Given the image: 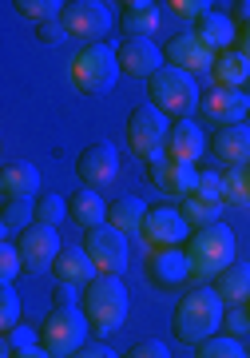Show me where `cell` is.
Returning a JSON list of instances; mask_svg holds the SVG:
<instances>
[{
  "mask_svg": "<svg viewBox=\"0 0 250 358\" xmlns=\"http://www.w3.org/2000/svg\"><path fill=\"white\" fill-rule=\"evenodd\" d=\"M16 13L24 16V20L48 24V20H60V16H64V4H56V0H20V4H16Z\"/></svg>",
  "mask_w": 250,
  "mask_h": 358,
  "instance_id": "obj_32",
  "label": "cell"
},
{
  "mask_svg": "<svg viewBox=\"0 0 250 358\" xmlns=\"http://www.w3.org/2000/svg\"><path fill=\"white\" fill-rule=\"evenodd\" d=\"M119 24H124V32L131 40L151 36L159 28V4H151V0H127V4H119Z\"/></svg>",
  "mask_w": 250,
  "mask_h": 358,
  "instance_id": "obj_23",
  "label": "cell"
},
{
  "mask_svg": "<svg viewBox=\"0 0 250 358\" xmlns=\"http://www.w3.org/2000/svg\"><path fill=\"white\" fill-rule=\"evenodd\" d=\"M187 259H191V275L195 279H214L235 263V231L226 223L214 227H199L187 239Z\"/></svg>",
  "mask_w": 250,
  "mask_h": 358,
  "instance_id": "obj_3",
  "label": "cell"
},
{
  "mask_svg": "<svg viewBox=\"0 0 250 358\" xmlns=\"http://www.w3.org/2000/svg\"><path fill=\"white\" fill-rule=\"evenodd\" d=\"M52 307H75V294H72L68 282H60V287L52 291Z\"/></svg>",
  "mask_w": 250,
  "mask_h": 358,
  "instance_id": "obj_43",
  "label": "cell"
},
{
  "mask_svg": "<svg viewBox=\"0 0 250 358\" xmlns=\"http://www.w3.org/2000/svg\"><path fill=\"white\" fill-rule=\"evenodd\" d=\"M183 235H187V219L175 207H151L143 227H139V239L147 247V255L151 251H175L183 243Z\"/></svg>",
  "mask_w": 250,
  "mask_h": 358,
  "instance_id": "obj_10",
  "label": "cell"
},
{
  "mask_svg": "<svg viewBox=\"0 0 250 358\" xmlns=\"http://www.w3.org/2000/svg\"><path fill=\"white\" fill-rule=\"evenodd\" d=\"M226 310H223V294L211 291V287H195V291H187L183 299H179L175 315H171V331L183 338V343H207V338H214L219 334V327H223Z\"/></svg>",
  "mask_w": 250,
  "mask_h": 358,
  "instance_id": "obj_1",
  "label": "cell"
},
{
  "mask_svg": "<svg viewBox=\"0 0 250 358\" xmlns=\"http://www.w3.org/2000/svg\"><path fill=\"white\" fill-rule=\"evenodd\" d=\"M143 219H147V207H143L139 195H124L119 203L108 207V223H112L115 231H124V235H139Z\"/></svg>",
  "mask_w": 250,
  "mask_h": 358,
  "instance_id": "obj_27",
  "label": "cell"
},
{
  "mask_svg": "<svg viewBox=\"0 0 250 358\" xmlns=\"http://www.w3.org/2000/svg\"><path fill=\"white\" fill-rule=\"evenodd\" d=\"M84 251L100 267V275H124L127 271V235L115 231L112 223L84 231Z\"/></svg>",
  "mask_w": 250,
  "mask_h": 358,
  "instance_id": "obj_9",
  "label": "cell"
},
{
  "mask_svg": "<svg viewBox=\"0 0 250 358\" xmlns=\"http://www.w3.org/2000/svg\"><path fill=\"white\" fill-rule=\"evenodd\" d=\"M20 327V294L13 291V282H4V291H0V331L13 334Z\"/></svg>",
  "mask_w": 250,
  "mask_h": 358,
  "instance_id": "obj_33",
  "label": "cell"
},
{
  "mask_svg": "<svg viewBox=\"0 0 250 358\" xmlns=\"http://www.w3.org/2000/svg\"><path fill=\"white\" fill-rule=\"evenodd\" d=\"M4 343L13 346V350H32V346L40 343V334L32 331V327H24V322H20V327H16L13 334H4Z\"/></svg>",
  "mask_w": 250,
  "mask_h": 358,
  "instance_id": "obj_39",
  "label": "cell"
},
{
  "mask_svg": "<svg viewBox=\"0 0 250 358\" xmlns=\"http://www.w3.org/2000/svg\"><path fill=\"white\" fill-rule=\"evenodd\" d=\"M207 152V136L195 120H175L171 124V136H167V159H179V164H199V155Z\"/></svg>",
  "mask_w": 250,
  "mask_h": 358,
  "instance_id": "obj_18",
  "label": "cell"
},
{
  "mask_svg": "<svg viewBox=\"0 0 250 358\" xmlns=\"http://www.w3.org/2000/svg\"><path fill=\"white\" fill-rule=\"evenodd\" d=\"M68 215H72L84 231L103 227V223H108V203L100 199L96 187H80L75 195H68Z\"/></svg>",
  "mask_w": 250,
  "mask_h": 358,
  "instance_id": "obj_24",
  "label": "cell"
},
{
  "mask_svg": "<svg viewBox=\"0 0 250 358\" xmlns=\"http://www.w3.org/2000/svg\"><path fill=\"white\" fill-rule=\"evenodd\" d=\"M68 215V199L64 195H44V199H36V223H44V227H60V219Z\"/></svg>",
  "mask_w": 250,
  "mask_h": 358,
  "instance_id": "obj_34",
  "label": "cell"
},
{
  "mask_svg": "<svg viewBox=\"0 0 250 358\" xmlns=\"http://www.w3.org/2000/svg\"><path fill=\"white\" fill-rule=\"evenodd\" d=\"M0 223H4V231H28L32 223H36V207H32V199H13V203H4V211H0Z\"/></svg>",
  "mask_w": 250,
  "mask_h": 358,
  "instance_id": "obj_29",
  "label": "cell"
},
{
  "mask_svg": "<svg viewBox=\"0 0 250 358\" xmlns=\"http://www.w3.org/2000/svg\"><path fill=\"white\" fill-rule=\"evenodd\" d=\"M56 279L68 282V287H88V282L100 279V267L91 263L84 247H64L60 259H56Z\"/></svg>",
  "mask_w": 250,
  "mask_h": 358,
  "instance_id": "obj_22",
  "label": "cell"
},
{
  "mask_svg": "<svg viewBox=\"0 0 250 358\" xmlns=\"http://www.w3.org/2000/svg\"><path fill=\"white\" fill-rule=\"evenodd\" d=\"M163 56H167V64H171V68L187 72V76H195V72H211V68H214V52L207 48V44H203L195 32H191V36L167 40Z\"/></svg>",
  "mask_w": 250,
  "mask_h": 358,
  "instance_id": "obj_15",
  "label": "cell"
},
{
  "mask_svg": "<svg viewBox=\"0 0 250 358\" xmlns=\"http://www.w3.org/2000/svg\"><path fill=\"white\" fill-rule=\"evenodd\" d=\"M36 36L44 40V44H60L68 32H64V24L60 20H48V24H36Z\"/></svg>",
  "mask_w": 250,
  "mask_h": 358,
  "instance_id": "obj_42",
  "label": "cell"
},
{
  "mask_svg": "<svg viewBox=\"0 0 250 358\" xmlns=\"http://www.w3.org/2000/svg\"><path fill=\"white\" fill-rule=\"evenodd\" d=\"M223 203H250V183H247V167H226L223 176Z\"/></svg>",
  "mask_w": 250,
  "mask_h": 358,
  "instance_id": "obj_31",
  "label": "cell"
},
{
  "mask_svg": "<svg viewBox=\"0 0 250 358\" xmlns=\"http://www.w3.org/2000/svg\"><path fill=\"white\" fill-rule=\"evenodd\" d=\"M214 291L223 294L230 307H247L250 299V263H230L223 275H214Z\"/></svg>",
  "mask_w": 250,
  "mask_h": 358,
  "instance_id": "obj_26",
  "label": "cell"
},
{
  "mask_svg": "<svg viewBox=\"0 0 250 358\" xmlns=\"http://www.w3.org/2000/svg\"><path fill=\"white\" fill-rule=\"evenodd\" d=\"M147 279L151 287H163V291H175L183 287V279H191V259L187 251H151V263H147Z\"/></svg>",
  "mask_w": 250,
  "mask_h": 358,
  "instance_id": "obj_17",
  "label": "cell"
},
{
  "mask_svg": "<svg viewBox=\"0 0 250 358\" xmlns=\"http://www.w3.org/2000/svg\"><path fill=\"white\" fill-rule=\"evenodd\" d=\"M115 56H119V72L139 76V80H151L163 68V52L155 48L151 40H124V44L115 48Z\"/></svg>",
  "mask_w": 250,
  "mask_h": 358,
  "instance_id": "obj_16",
  "label": "cell"
},
{
  "mask_svg": "<svg viewBox=\"0 0 250 358\" xmlns=\"http://www.w3.org/2000/svg\"><path fill=\"white\" fill-rule=\"evenodd\" d=\"M167 8H171L175 16H183V20H203V16L211 13V4H207V0H171Z\"/></svg>",
  "mask_w": 250,
  "mask_h": 358,
  "instance_id": "obj_36",
  "label": "cell"
},
{
  "mask_svg": "<svg viewBox=\"0 0 250 358\" xmlns=\"http://www.w3.org/2000/svg\"><path fill=\"white\" fill-rule=\"evenodd\" d=\"M195 36H199L203 44L219 56V52H230L238 44V24L226 13H214V8H211L203 20H195Z\"/></svg>",
  "mask_w": 250,
  "mask_h": 358,
  "instance_id": "obj_21",
  "label": "cell"
},
{
  "mask_svg": "<svg viewBox=\"0 0 250 358\" xmlns=\"http://www.w3.org/2000/svg\"><path fill=\"white\" fill-rule=\"evenodd\" d=\"M247 183H250V167H247Z\"/></svg>",
  "mask_w": 250,
  "mask_h": 358,
  "instance_id": "obj_47",
  "label": "cell"
},
{
  "mask_svg": "<svg viewBox=\"0 0 250 358\" xmlns=\"http://www.w3.org/2000/svg\"><path fill=\"white\" fill-rule=\"evenodd\" d=\"M167 136H171V120L155 108V103H139L135 112L127 115V143L139 159H163L167 155Z\"/></svg>",
  "mask_w": 250,
  "mask_h": 358,
  "instance_id": "obj_7",
  "label": "cell"
},
{
  "mask_svg": "<svg viewBox=\"0 0 250 358\" xmlns=\"http://www.w3.org/2000/svg\"><path fill=\"white\" fill-rule=\"evenodd\" d=\"M88 331L91 322L84 315V307H52V315L40 322V346L52 358H68L88 343Z\"/></svg>",
  "mask_w": 250,
  "mask_h": 358,
  "instance_id": "obj_5",
  "label": "cell"
},
{
  "mask_svg": "<svg viewBox=\"0 0 250 358\" xmlns=\"http://www.w3.org/2000/svg\"><path fill=\"white\" fill-rule=\"evenodd\" d=\"M199 112L211 120V124H219V128H230V124H247L250 115V96L242 88H211L207 96H203Z\"/></svg>",
  "mask_w": 250,
  "mask_h": 358,
  "instance_id": "obj_12",
  "label": "cell"
},
{
  "mask_svg": "<svg viewBox=\"0 0 250 358\" xmlns=\"http://www.w3.org/2000/svg\"><path fill=\"white\" fill-rule=\"evenodd\" d=\"M199 195H211V199H223V176H214V171H203L199 176Z\"/></svg>",
  "mask_w": 250,
  "mask_h": 358,
  "instance_id": "obj_40",
  "label": "cell"
},
{
  "mask_svg": "<svg viewBox=\"0 0 250 358\" xmlns=\"http://www.w3.org/2000/svg\"><path fill=\"white\" fill-rule=\"evenodd\" d=\"M147 103H155L163 115H171V120H187L195 108H199V84L195 76L187 72H179V68L163 64L155 76L147 80Z\"/></svg>",
  "mask_w": 250,
  "mask_h": 358,
  "instance_id": "obj_4",
  "label": "cell"
},
{
  "mask_svg": "<svg viewBox=\"0 0 250 358\" xmlns=\"http://www.w3.org/2000/svg\"><path fill=\"white\" fill-rule=\"evenodd\" d=\"M199 358H250L242 338H230V334H214L207 343H199Z\"/></svg>",
  "mask_w": 250,
  "mask_h": 358,
  "instance_id": "obj_30",
  "label": "cell"
},
{
  "mask_svg": "<svg viewBox=\"0 0 250 358\" xmlns=\"http://www.w3.org/2000/svg\"><path fill=\"white\" fill-rule=\"evenodd\" d=\"M16 251H20V259H24V271H48L56 267V259H60V231L56 227H44V223H32L28 231H20L16 235Z\"/></svg>",
  "mask_w": 250,
  "mask_h": 358,
  "instance_id": "obj_11",
  "label": "cell"
},
{
  "mask_svg": "<svg viewBox=\"0 0 250 358\" xmlns=\"http://www.w3.org/2000/svg\"><path fill=\"white\" fill-rule=\"evenodd\" d=\"M199 167L195 164H179V159H155V164H147V179L159 187V192H167V195H183L187 199L195 187H199Z\"/></svg>",
  "mask_w": 250,
  "mask_h": 358,
  "instance_id": "obj_14",
  "label": "cell"
},
{
  "mask_svg": "<svg viewBox=\"0 0 250 358\" xmlns=\"http://www.w3.org/2000/svg\"><path fill=\"white\" fill-rule=\"evenodd\" d=\"M115 171H119V155H115L112 143H88L84 152H80V159H75V176H80V183L84 187H103V183H112Z\"/></svg>",
  "mask_w": 250,
  "mask_h": 358,
  "instance_id": "obj_13",
  "label": "cell"
},
{
  "mask_svg": "<svg viewBox=\"0 0 250 358\" xmlns=\"http://www.w3.org/2000/svg\"><path fill=\"white\" fill-rule=\"evenodd\" d=\"M68 358H119L112 350V346H103V343H84L75 355H68Z\"/></svg>",
  "mask_w": 250,
  "mask_h": 358,
  "instance_id": "obj_41",
  "label": "cell"
},
{
  "mask_svg": "<svg viewBox=\"0 0 250 358\" xmlns=\"http://www.w3.org/2000/svg\"><path fill=\"white\" fill-rule=\"evenodd\" d=\"M115 76H119V56L112 44H84L80 56L72 60V84L84 96H103L112 92Z\"/></svg>",
  "mask_w": 250,
  "mask_h": 358,
  "instance_id": "obj_6",
  "label": "cell"
},
{
  "mask_svg": "<svg viewBox=\"0 0 250 358\" xmlns=\"http://www.w3.org/2000/svg\"><path fill=\"white\" fill-rule=\"evenodd\" d=\"M20 271H24V259H20L16 243H4L0 247V275H4V282H13Z\"/></svg>",
  "mask_w": 250,
  "mask_h": 358,
  "instance_id": "obj_35",
  "label": "cell"
},
{
  "mask_svg": "<svg viewBox=\"0 0 250 358\" xmlns=\"http://www.w3.org/2000/svg\"><path fill=\"white\" fill-rule=\"evenodd\" d=\"M80 307L88 315L91 331L96 334H112L127 322V310H131V299H127V287L119 282V275H100L96 282H88V291L80 299Z\"/></svg>",
  "mask_w": 250,
  "mask_h": 358,
  "instance_id": "obj_2",
  "label": "cell"
},
{
  "mask_svg": "<svg viewBox=\"0 0 250 358\" xmlns=\"http://www.w3.org/2000/svg\"><path fill=\"white\" fill-rule=\"evenodd\" d=\"M230 20H235L242 32H250V0H238L235 4V13H230Z\"/></svg>",
  "mask_w": 250,
  "mask_h": 358,
  "instance_id": "obj_44",
  "label": "cell"
},
{
  "mask_svg": "<svg viewBox=\"0 0 250 358\" xmlns=\"http://www.w3.org/2000/svg\"><path fill=\"white\" fill-rule=\"evenodd\" d=\"M238 52H242V56H247L250 60V32H238V44H235Z\"/></svg>",
  "mask_w": 250,
  "mask_h": 358,
  "instance_id": "obj_46",
  "label": "cell"
},
{
  "mask_svg": "<svg viewBox=\"0 0 250 358\" xmlns=\"http://www.w3.org/2000/svg\"><path fill=\"white\" fill-rule=\"evenodd\" d=\"M36 192H40L36 164H28V159L4 164V171H0V195H4V203H13V199H32Z\"/></svg>",
  "mask_w": 250,
  "mask_h": 358,
  "instance_id": "obj_19",
  "label": "cell"
},
{
  "mask_svg": "<svg viewBox=\"0 0 250 358\" xmlns=\"http://www.w3.org/2000/svg\"><path fill=\"white\" fill-rule=\"evenodd\" d=\"M223 199H211V195H199L191 192L183 199V219L195 223V227H214V223H223Z\"/></svg>",
  "mask_w": 250,
  "mask_h": 358,
  "instance_id": "obj_28",
  "label": "cell"
},
{
  "mask_svg": "<svg viewBox=\"0 0 250 358\" xmlns=\"http://www.w3.org/2000/svg\"><path fill=\"white\" fill-rule=\"evenodd\" d=\"M124 358H171V350H167L159 338H139V343L131 346Z\"/></svg>",
  "mask_w": 250,
  "mask_h": 358,
  "instance_id": "obj_38",
  "label": "cell"
},
{
  "mask_svg": "<svg viewBox=\"0 0 250 358\" xmlns=\"http://www.w3.org/2000/svg\"><path fill=\"white\" fill-rule=\"evenodd\" d=\"M211 80H214V88H242L250 80V60L238 48L219 52L214 56V68H211Z\"/></svg>",
  "mask_w": 250,
  "mask_h": 358,
  "instance_id": "obj_25",
  "label": "cell"
},
{
  "mask_svg": "<svg viewBox=\"0 0 250 358\" xmlns=\"http://www.w3.org/2000/svg\"><path fill=\"white\" fill-rule=\"evenodd\" d=\"M223 322H226V331H230V338H247L250 334V310L247 307H230Z\"/></svg>",
  "mask_w": 250,
  "mask_h": 358,
  "instance_id": "obj_37",
  "label": "cell"
},
{
  "mask_svg": "<svg viewBox=\"0 0 250 358\" xmlns=\"http://www.w3.org/2000/svg\"><path fill=\"white\" fill-rule=\"evenodd\" d=\"M214 159H223L226 167H250V124L214 131Z\"/></svg>",
  "mask_w": 250,
  "mask_h": 358,
  "instance_id": "obj_20",
  "label": "cell"
},
{
  "mask_svg": "<svg viewBox=\"0 0 250 358\" xmlns=\"http://www.w3.org/2000/svg\"><path fill=\"white\" fill-rule=\"evenodd\" d=\"M13 358H52V355L44 350V346H32V350H16Z\"/></svg>",
  "mask_w": 250,
  "mask_h": 358,
  "instance_id": "obj_45",
  "label": "cell"
},
{
  "mask_svg": "<svg viewBox=\"0 0 250 358\" xmlns=\"http://www.w3.org/2000/svg\"><path fill=\"white\" fill-rule=\"evenodd\" d=\"M60 24H64V32H68V36H75V40L103 44L108 28H112V8H108V4H100V0H72V4H64Z\"/></svg>",
  "mask_w": 250,
  "mask_h": 358,
  "instance_id": "obj_8",
  "label": "cell"
}]
</instances>
